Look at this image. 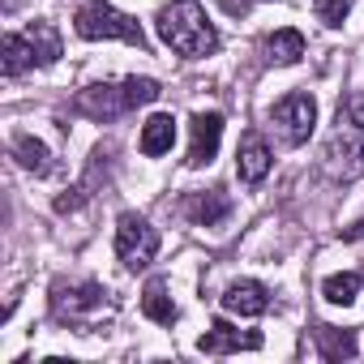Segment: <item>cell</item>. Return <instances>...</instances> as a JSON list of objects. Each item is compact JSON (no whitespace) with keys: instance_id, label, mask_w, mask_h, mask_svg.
I'll return each instance as SVG.
<instances>
[{"instance_id":"6da1fadb","label":"cell","mask_w":364,"mask_h":364,"mask_svg":"<svg viewBox=\"0 0 364 364\" xmlns=\"http://www.w3.org/2000/svg\"><path fill=\"white\" fill-rule=\"evenodd\" d=\"M159 39L176 52V56H210L219 48V31L210 26L206 9L198 0H171L159 14Z\"/></svg>"},{"instance_id":"7a4b0ae2","label":"cell","mask_w":364,"mask_h":364,"mask_svg":"<svg viewBox=\"0 0 364 364\" xmlns=\"http://www.w3.org/2000/svg\"><path fill=\"white\" fill-rule=\"evenodd\" d=\"M154 99H159V82H150V77H129V82H120V86H86V90L73 99V107H77L82 116H90V120H112V116H124V112L146 107V103H154Z\"/></svg>"},{"instance_id":"3957f363","label":"cell","mask_w":364,"mask_h":364,"mask_svg":"<svg viewBox=\"0 0 364 364\" xmlns=\"http://www.w3.org/2000/svg\"><path fill=\"white\" fill-rule=\"evenodd\" d=\"M73 31H77L82 39H90V43H99V39H124V43H133V48H146L141 26H137L129 14L112 9L107 0H86V5L77 9V18H73Z\"/></svg>"},{"instance_id":"277c9868","label":"cell","mask_w":364,"mask_h":364,"mask_svg":"<svg viewBox=\"0 0 364 364\" xmlns=\"http://www.w3.org/2000/svg\"><path fill=\"white\" fill-rule=\"evenodd\" d=\"M326 167L343 180H355L364 171V124L338 112V129L326 146Z\"/></svg>"},{"instance_id":"5b68a950","label":"cell","mask_w":364,"mask_h":364,"mask_svg":"<svg viewBox=\"0 0 364 364\" xmlns=\"http://www.w3.org/2000/svg\"><path fill=\"white\" fill-rule=\"evenodd\" d=\"M154 253H159V232L141 215H120V223H116V257L129 270H141V266L154 262Z\"/></svg>"},{"instance_id":"8992f818","label":"cell","mask_w":364,"mask_h":364,"mask_svg":"<svg viewBox=\"0 0 364 364\" xmlns=\"http://www.w3.org/2000/svg\"><path fill=\"white\" fill-rule=\"evenodd\" d=\"M270 120L283 129V141H287V146H300V141H309V133H313L317 103H313V95H287V99H279V103L270 107Z\"/></svg>"},{"instance_id":"52a82bcc","label":"cell","mask_w":364,"mask_h":364,"mask_svg":"<svg viewBox=\"0 0 364 364\" xmlns=\"http://www.w3.org/2000/svg\"><path fill=\"white\" fill-rule=\"evenodd\" d=\"M103 287L99 283H77V287H56V296H52V313L60 317V321H73V326H86L95 313H103Z\"/></svg>"},{"instance_id":"ba28073f","label":"cell","mask_w":364,"mask_h":364,"mask_svg":"<svg viewBox=\"0 0 364 364\" xmlns=\"http://www.w3.org/2000/svg\"><path fill=\"white\" fill-rule=\"evenodd\" d=\"M219 141H223V116L198 112L193 116V141H189V167H206L219 154Z\"/></svg>"},{"instance_id":"9c48e42d","label":"cell","mask_w":364,"mask_h":364,"mask_svg":"<svg viewBox=\"0 0 364 364\" xmlns=\"http://www.w3.org/2000/svg\"><path fill=\"white\" fill-rule=\"evenodd\" d=\"M270 163H274L270 146L257 133H245L240 137V150H236V176L245 180V185H262L266 171H270Z\"/></svg>"},{"instance_id":"30bf717a","label":"cell","mask_w":364,"mask_h":364,"mask_svg":"<svg viewBox=\"0 0 364 364\" xmlns=\"http://www.w3.org/2000/svg\"><path fill=\"white\" fill-rule=\"evenodd\" d=\"M206 355H228V351H257L262 347V334H240L232 321H215L206 334H202V343H198Z\"/></svg>"},{"instance_id":"8fae6325","label":"cell","mask_w":364,"mask_h":364,"mask_svg":"<svg viewBox=\"0 0 364 364\" xmlns=\"http://www.w3.org/2000/svg\"><path fill=\"white\" fill-rule=\"evenodd\" d=\"M223 309L228 313H240V317H262L270 309V291L262 283H253V279H240V283H232L223 291Z\"/></svg>"},{"instance_id":"7c38bea8","label":"cell","mask_w":364,"mask_h":364,"mask_svg":"<svg viewBox=\"0 0 364 364\" xmlns=\"http://www.w3.org/2000/svg\"><path fill=\"white\" fill-rule=\"evenodd\" d=\"M5 60H0V69H5V77H18V73H26L31 65H39V52H35V43H31V35H5Z\"/></svg>"},{"instance_id":"4fadbf2b","label":"cell","mask_w":364,"mask_h":364,"mask_svg":"<svg viewBox=\"0 0 364 364\" xmlns=\"http://www.w3.org/2000/svg\"><path fill=\"white\" fill-rule=\"evenodd\" d=\"M171 141H176V120L171 116H150L146 124H141V154L146 159H159V154H167L171 150Z\"/></svg>"},{"instance_id":"5bb4252c","label":"cell","mask_w":364,"mask_h":364,"mask_svg":"<svg viewBox=\"0 0 364 364\" xmlns=\"http://www.w3.org/2000/svg\"><path fill=\"white\" fill-rule=\"evenodd\" d=\"M228 210H232V202L215 189V193H193L189 202H185V215L193 219V223H202V228H215V223H223L228 219Z\"/></svg>"},{"instance_id":"9a60e30c","label":"cell","mask_w":364,"mask_h":364,"mask_svg":"<svg viewBox=\"0 0 364 364\" xmlns=\"http://www.w3.org/2000/svg\"><path fill=\"white\" fill-rule=\"evenodd\" d=\"M317 351H321V360H355V334L334 330V326H317Z\"/></svg>"},{"instance_id":"2e32d148","label":"cell","mask_w":364,"mask_h":364,"mask_svg":"<svg viewBox=\"0 0 364 364\" xmlns=\"http://www.w3.org/2000/svg\"><path fill=\"white\" fill-rule=\"evenodd\" d=\"M14 154H18V163H22L26 171H35V176L52 171V154H48V146L35 141L31 133H18V137H14Z\"/></svg>"},{"instance_id":"e0dca14e","label":"cell","mask_w":364,"mask_h":364,"mask_svg":"<svg viewBox=\"0 0 364 364\" xmlns=\"http://www.w3.org/2000/svg\"><path fill=\"white\" fill-rule=\"evenodd\" d=\"M141 313L150 317V321H159V326H171L176 321V304H171V296H167V287L154 279V283H146V291H141Z\"/></svg>"},{"instance_id":"ac0fdd59","label":"cell","mask_w":364,"mask_h":364,"mask_svg":"<svg viewBox=\"0 0 364 364\" xmlns=\"http://www.w3.org/2000/svg\"><path fill=\"white\" fill-rule=\"evenodd\" d=\"M266 52H270V60H279V65H296V60L304 56V35H300V31H274V35L266 39Z\"/></svg>"},{"instance_id":"d6986e66","label":"cell","mask_w":364,"mask_h":364,"mask_svg":"<svg viewBox=\"0 0 364 364\" xmlns=\"http://www.w3.org/2000/svg\"><path fill=\"white\" fill-rule=\"evenodd\" d=\"M321 296H326L330 304H351V300L360 296V274H355V270H347V274H330V279L321 283Z\"/></svg>"},{"instance_id":"ffe728a7","label":"cell","mask_w":364,"mask_h":364,"mask_svg":"<svg viewBox=\"0 0 364 364\" xmlns=\"http://www.w3.org/2000/svg\"><path fill=\"white\" fill-rule=\"evenodd\" d=\"M26 35H31L35 52H39V65H56V56H60V35L52 31V22H35Z\"/></svg>"},{"instance_id":"44dd1931","label":"cell","mask_w":364,"mask_h":364,"mask_svg":"<svg viewBox=\"0 0 364 364\" xmlns=\"http://www.w3.org/2000/svg\"><path fill=\"white\" fill-rule=\"evenodd\" d=\"M347 14H351L347 0H317V18H321L326 26H343V22H347Z\"/></svg>"},{"instance_id":"7402d4cb","label":"cell","mask_w":364,"mask_h":364,"mask_svg":"<svg viewBox=\"0 0 364 364\" xmlns=\"http://www.w3.org/2000/svg\"><path fill=\"white\" fill-rule=\"evenodd\" d=\"M343 240H364V219H355V223L343 232Z\"/></svg>"}]
</instances>
